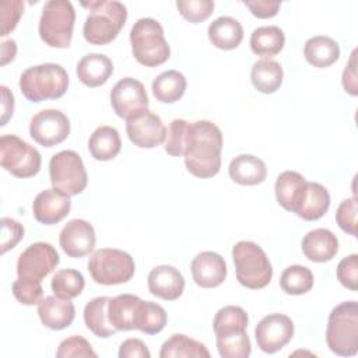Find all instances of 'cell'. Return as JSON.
<instances>
[{
  "instance_id": "1",
  "label": "cell",
  "mask_w": 358,
  "mask_h": 358,
  "mask_svg": "<svg viewBox=\"0 0 358 358\" xmlns=\"http://www.w3.org/2000/svg\"><path fill=\"white\" fill-rule=\"evenodd\" d=\"M222 133L210 120L189 123L185 143V165L196 178H213L221 168Z\"/></svg>"
},
{
  "instance_id": "2",
  "label": "cell",
  "mask_w": 358,
  "mask_h": 358,
  "mask_svg": "<svg viewBox=\"0 0 358 358\" xmlns=\"http://www.w3.org/2000/svg\"><path fill=\"white\" fill-rule=\"evenodd\" d=\"M81 6L90 10L83 35L91 45L103 46L110 43L127 20L126 6L116 0H91L83 1Z\"/></svg>"
},
{
  "instance_id": "3",
  "label": "cell",
  "mask_w": 358,
  "mask_h": 358,
  "mask_svg": "<svg viewBox=\"0 0 358 358\" xmlns=\"http://www.w3.org/2000/svg\"><path fill=\"white\" fill-rule=\"evenodd\" d=\"M18 84L22 95L31 102L57 99L69 88V74L60 64L43 63L22 71Z\"/></svg>"
},
{
  "instance_id": "4",
  "label": "cell",
  "mask_w": 358,
  "mask_h": 358,
  "mask_svg": "<svg viewBox=\"0 0 358 358\" xmlns=\"http://www.w3.org/2000/svg\"><path fill=\"white\" fill-rule=\"evenodd\" d=\"M131 53L145 67L164 64L171 56V48L164 36L162 25L154 18H140L130 29Z\"/></svg>"
},
{
  "instance_id": "5",
  "label": "cell",
  "mask_w": 358,
  "mask_h": 358,
  "mask_svg": "<svg viewBox=\"0 0 358 358\" xmlns=\"http://www.w3.org/2000/svg\"><path fill=\"white\" fill-rule=\"evenodd\" d=\"M326 341L331 352L352 357L358 352V303L345 301L331 309L326 326Z\"/></svg>"
},
{
  "instance_id": "6",
  "label": "cell",
  "mask_w": 358,
  "mask_h": 358,
  "mask_svg": "<svg viewBox=\"0 0 358 358\" xmlns=\"http://www.w3.org/2000/svg\"><path fill=\"white\" fill-rule=\"evenodd\" d=\"M236 280L249 289H262L271 281L273 267L266 252L252 241H239L232 248Z\"/></svg>"
},
{
  "instance_id": "7",
  "label": "cell",
  "mask_w": 358,
  "mask_h": 358,
  "mask_svg": "<svg viewBox=\"0 0 358 358\" xmlns=\"http://www.w3.org/2000/svg\"><path fill=\"white\" fill-rule=\"evenodd\" d=\"M76 11L69 0H49L42 8L38 32L50 48L66 49L73 39Z\"/></svg>"
},
{
  "instance_id": "8",
  "label": "cell",
  "mask_w": 358,
  "mask_h": 358,
  "mask_svg": "<svg viewBox=\"0 0 358 358\" xmlns=\"http://www.w3.org/2000/svg\"><path fill=\"white\" fill-rule=\"evenodd\" d=\"M92 280L101 285H117L131 280L136 271L133 257L120 249L103 248L95 250L88 260Z\"/></svg>"
},
{
  "instance_id": "9",
  "label": "cell",
  "mask_w": 358,
  "mask_h": 358,
  "mask_svg": "<svg viewBox=\"0 0 358 358\" xmlns=\"http://www.w3.org/2000/svg\"><path fill=\"white\" fill-rule=\"evenodd\" d=\"M52 187L66 196L80 194L88 183V175L81 157L73 150H63L49 161Z\"/></svg>"
},
{
  "instance_id": "10",
  "label": "cell",
  "mask_w": 358,
  "mask_h": 358,
  "mask_svg": "<svg viewBox=\"0 0 358 358\" xmlns=\"http://www.w3.org/2000/svg\"><path fill=\"white\" fill-rule=\"evenodd\" d=\"M0 164L17 178L35 176L42 164L39 151L14 134L0 137Z\"/></svg>"
},
{
  "instance_id": "11",
  "label": "cell",
  "mask_w": 358,
  "mask_h": 358,
  "mask_svg": "<svg viewBox=\"0 0 358 358\" xmlns=\"http://www.w3.org/2000/svg\"><path fill=\"white\" fill-rule=\"evenodd\" d=\"M59 262V253L50 243L35 242L18 256L17 275L42 281L56 268Z\"/></svg>"
},
{
  "instance_id": "12",
  "label": "cell",
  "mask_w": 358,
  "mask_h": 358,
  "mask_svg": "<svg viewBox=\"0 0 358 358\" xmlns=\"http://www.w3.org/2000/svg\"><path fill=\"white\" fill-rule=\"evenodd\" d=\"M29 134L42 147H53L70 134V120L59 109H42L29 122Z\"/></svg>"
},
{
  "instance_id": "13",
  "label": "cell",
  "mask_w": 358,
  "mask_h": 358,
  "mask_svg": "<svg viewBox=\"0 0 358 358\" xmlns=\"http://www.w3.org/2000/svg\"><path fill=\"white\" fill-rule=\"evenodd\" d=\"M110 105L119 117L127 120L147 110L150 101L141 81L133 77H124L113 85L110 91Z\"/></svg>"
},
{
  "instance_id": "14",
  "label": "cell",
  "mask_w": 358,
  "mask_h": 358,
  "mask_svg": "<svg viewBox=\"0 0 358 358\" xmlns=\"http://www.w3.org/2000/svg\"><path fill=\"white\" fill-rule=\"evenodd\" d=\"M294 336V323L284 313L264 316L255 329L257 347L266 354H274L284 348Z\"/></svg>"
},
{
  "instance_id": "15",
  "label": "cell",
  "mask_w": 358,
  "mask_h": 358,
  "mask_svg": "<svg viewBox=\"0 0 358 358\" xmlns=\"http://www.w3.org/2000/svg\"><path fill=\"white\" fill-rule=\"evenodd\" d=\"M129 140L140 148H154L165 143L166 127L161 117L151 110H143L126 120Z\"/></svg>"
},
{
  "instance_id": "16",
  "label": "cell",
  "mask_w": 358,
  "mask_h": 358,
  "mask_svg": "<svg viewBox=\"0 0 358 358\" xmlns=\"http://www.w3.org/2000/svg\"><path fill=\"white\" fill-rule=\"evenodd\" d=\"M96 236L94 227L85 220L69 221L59 235V243L69 257H84L95 248Z\"/></svg>"
},
{
  "instance_id": "17",
  "label": "cell",
  "mask_w": 358,
  "mask_h": 358,
  "mask_svg": "<svg viewBox=\"0 0 358 358\" xmlns=\"http://www.w3.org/2000/svg\"><path fill=\"white\" fill-rule=\"evenodd\" d=\"M194 282L201 288H215L227 278V263L215 252L204 250L197 253L190 264Z\"/></svg>"
},
{
  "instance_id": "18",
  "label": "cell",
  "mask_w": 358,
  "mask_h": 358,
  "mask_svg": "<svg viewBox=\"0 0 358 358\" xmlns=\"http://www.w3.org/2000/svg\"><path fill=\"white\" fill-rule=\"evenodd\" d=\"M71 208L70 196H66L56 189L42 190L32 203V214L35 220L45 225L60 222Z\"/></svg>"
},
{
  "instance_id": "19",
  "label": "cell",
  "mask_w": 358,
  "mask_h": 358,
  "mask_svg": "<svg viewBox=\"0 0 358 358\" xmlns=\"http://www.w3.org/2000/svg\"><path fill=\"white\" fill-rule=\"evenodd\" d=\"M148 291L165 301H176L185 289V278L182 273L168 264L154 267L147 277Z\"/></svg>"
},
{
  "instance_id": "20",
  "label": "cell",
  "mask_w": 358,
  "mask_h": 358,
  "mask_svg": "<svg viewBox=\"0 0 358 358\" xmlns=\"http://www.w3.org/2000/svg\"><path fill=\"white\" fill-rule=\"evenodd\" d=\"M330 207V194L327 189L317 182H308L292 210L305 221H316L322 218Z\"/></svg>"
},
{
  "instance_id": "21",
  "label": "cell",
  "mask_w": 358,
  "mask_h": 358,
  "mask_svg": "<svg viewBox=\"0 0 358 358\" xmlns=\"http://www.w3.org/2000/svg\"><path fill=\"white\" fill-rule=\"evenodd\" d=\"M38 315L45 327L50 330H63L73 323L76 308L70 299L49 295L42 298L38 303Z\"/></svg>"
},
{
  "instance_id": "22",
  "label": "cell",
  "mask_w": 358,
  "mask_h": 358,
  "mask_svg": "<svg viewBox=\"0 0 358 358\" xmlns=\"http://www.w3.org/2000/svg\"><path fill=\"white\" fill-rule=\"evenodd\" d=\"M302 252L310 262H330L338 252V239L330 229H312L302 239Z\"/></svg>"
},
{
  "instance_id": "23",
  "label": "cell",
  "mask_w": 358,
  "mask_h": 358,
  "mask_svg": "<svg viewBox=\"0 0 358 358\" xmlns=\"http://www.w3.org/2000/svg\"><path fill=\"white\" fill-rule=\"evenodd\" d=\"M76 73L84 85L95 88L103 85L109 80L113 73V64L106 55L88 53L77 63Z\"/></svg>"
},
{
  "instance_id": "24",
  "label": "cell",
  "mask_w": 358,
  "mask_h": 358,
  "mask_svg": "<svg viewBox=\"0 0 358 358\" xmlns=\"http://www.w3.org/2000/svg\"><path fill=\"white\" fill-rule=\"evenodd\" d=\"M229 178L242 186L260 185L267 178V166L263 159L252 154H241L235 157L228 166Z\"/></svg>"
},
{
  "instance_id": "25",
  "label": "cell",
  "mask_w": 358,
  "mask_h": 358,
  "mask_svg": "<svg viewBox=\"0 0 358 358\" xmlns=\"http://www.w3.org/2000/svg\"><path fill=\"white\" fill-rule=\"evenodd\" d=\"M141 298L133 294H120L109 299L108 316L117 331L136 330V316Z\"/></svg>"
},
{
  "instance_id": "26",
  "label": "cell",
  "mask_w": 358,
  "mask_h": 358,
  "mask_svg": "<svg viewBox=\"0 0 358 358\" xmlns=\"http://www.w3.org/2000/svg\"><path fill=\"white\" fill-rule=\"evenodd\" d=\"M207 34L210 42L222 50H232L238 48L243 39V28L241 22L228 15L215 18L208 25Z\"/></svg>"
},
{
  "instance_id": "27",
  "label": "cell",
  "mask_w": 358,
  "mask_h": 358,
  "mask_svg": "<svg viewBox=\"0 0 358 358\" xmlns=\"http://www.w3.org/2000/svg\"><path fill=\"white\" fill-rule=\"evenodd\" d=\"M303 56L313 67H330L340 57V46L330 36L316 35L305 42Z\"/></svg>"
},
{
  "instance_id": "28",
  "label": "cell",
  "mask_w": 358,
  "mask_h": 358,
  "mask_svg": "<svg viewBox=\"0 0 358 358\" xmlns=\"http://www.w3.org/2000/svg\"><path fill=\"white\" fill-rule=\"evenodd\" d=\"M88 150L96 161H110L122 150V140L119 131L112 126L96 127L88 140Z\"/></svg>"
},
{
  "instance_id": "29",
  "label": "cell",
  "mask_w": 358,
  "mask_h": 358,
  "mask_svg": "<svg viewBox=\"0 0 358 358\" xmlns=\"http://www.w3.org/2000/svg\"><path fill=\"white\" fill-rule=\"evenodd\" d=\"M109 296H96L92 298L84 306V323L87 329L96 337L108 338L113 336L117 330L110 324L108 316V303Z\"/></svg>"
},
{
  "instance_id": "30",
  "label": "cell",
  "mask_w": 358,
  "mask_h": 358,
  "mask_svg": "<svg viewBox=\"0 0 358 358\" xmlns=\"http://www.w3.org/2000/svg\"><path fill=\"white\" fill-rule=\"evenodd\" d=\"M282 78V67L275 60L260 59L252 66L250 81L262 94H274L281 87Z\"/></svg>"
},
{
  "instance_id": "31",
  "label": "cell",
  "mask_w": 358,
  "mask_h": 358,
  "mask_svg": "<svg viewBox=\"0 0 358 358\" xmlns=\"http://www.w3.org/2000/svg\"><path fill=\"white\" fill-rule=\"evenodd\" d=\"M250 49L255 55L263 59H270L278 55L285 45V35L277 25L259 27L250 34Z\"/></svg>"
},
{
  "instance_id": "32",
  "label": "cell",
  "mask_w": 358,
  "mask_h": 358,
  "mask_svg": "<svg viewBox=\"0 0 358 358\" xmlns=\"http://www.w3.org/2000/svg\"><path fill=\"white\" fill-rule=\"evenodd\" d=\"M186 85V77L180 71L166 70L154 78L151 90L157 101L162 103H173L183 96Z\"/></svg>"
},
{
  "instance_id": "33",
  "label": "cell",
  "mask_w": 358,
  "mask_h": 358,
  "mask_svg": "<svg viewBox=\"0 0 358 358\" xmlns=\"http://www.w3.org/2000/svg\"><path fill=\"white\" fill-rule=\"evenodd\" d=\"M305 185L306 179L295 171H284L282 173H280L274 185L275 199L278 204L287 211L292 213Z\"/></svg>"
},
{
  "instance_id": "34",
  "label": "cell",
  "mask_w": 358,
  "mask_h": 358,
  "mask_svg": "<svg viewBox=\"0 0 358 358\" xmlns=\"http://www.w3.org/2000/svg\"><path fill=\"white\" fill-rule=\"evenodd\" d=\"M161 358H180V357H193V358H208L210 351L200 341L190 338L185 334H172L161 347Z\"/></svg>"
},
{
  "instance_id": "35",
  "label": "cell",
  "mask_w": 358,
  "mask_h": 358,
  "mask_svg": "<svg viewBox=\"0 0 358 358\" xmlns=\"http://www.w3.org/2000/svg\"><path fill=\"white\" fill-rule=\"evenodd\" d=\"M168 322L166 310L151 301H140L137 316H136V330H140L145 334L159 333Z\"/></svg>"
},
{
  "instance_id": "36",
  "label": "cell",
  "mask_w": 358,
  "mask_h": 358,
  "mask_svg": "<svg viewBox=\"0 0 358 358\" xmlns=\"http://www.w3.org/2000/svg\"><path fill=\"white\" fill-rule=\"evenodd\" d=\"M313 280V274L308 267L292 264L282 271L280 277V287L285 294L302 295L312 289Z\"/></svg>"
},
{
  "instance_id": "37",
  "label": "cell",
  "mask_w": 358,
  "mask_h": 358,
  "mask_svg": "<svg viewBox=\"0 0 358 358\" xmlns=\"http://www.w3.org/2000/svg\"><path fill=\"white\" fill-rule=\"evenodd\" d=\"M50 287L56 296L73 299L83 292L85 287V280L78 270L63 268L53 275Z\"/></svg>"
},
{
  "instance_id": "38",
  "label": "cell",
  "mask_w": 358,
  "mask_h": 358,
  "mask_svg": "<svg viewBox=\"0 0 358 358\" xmlns=\"http://www.w3.org/2000/svg\"><path fill=\"white\" fill-rule=\"evenodd\" d=\"M248 322L249 317L245 309L235 305H227L215 313L213 320V330L215 336L238 330H246Z\"/></svg>"
},
{
  "instance_id": "39",
  "label": "cell",
  "mask_w": 358,
  "mask_h": 358,
  "mask_svg": "<svg viewBox=\"0 0 358 358\" xmlns=\"http://www.w3.org/2000/svg\"><path fill=\"white\" fill-rule=\"evenodd\" d=\"M217 350L222 358H248L252 345L246 330L215 336Z\"/></svg>"
},
{
  "instance_id": "40",
  "label": "cell",
  "mask_w": 358,
  "mask_h": 358,
  "mask_svg": "<svg viewBox=\"0 0 358 358\" xmlns=\"http://www.w3.org/2000/svg\"><path fill=\"white\" fill-rule=\"evenodd\" d=\"M187 127H189V122L185 120V119H173L169 123V127L166 130V138H165L164 148L171 157L183 155Z\"/></svg>"
},
{
  "instance_id": "41",
  "label": "cell",
  "mask_w": 358,
  "mask_h": 358,
  "mask_svg": "<svg viewBox=\"0 0 358 358\" xmlns=\"http://www.w3.org/2000/svg\"><path fill=\"white\" fill-rule=\"evenodd\" d=\"M176 7L180 15L193 24L207 20L214 10V1L211 0H178Z\"/></svg>"
},
{
  "instance_id": "42",
  "label": "cell",
  "mask_w": 358,
  "mask_h": 358,
  "mask_svg": "<svg viewBox=\"0 0 358 358\" xmlns=\"http://www.w3.org/2000/svg\"><path fill=\"white\" fill-rule=\"evenodd\" d=\"M57 358H96L98 354L92 350L88 340L81 336H71L64 338L56 351Z\"/></svg>"
},
{
  "instance_id": "43",
  "label": "cell",
  "mask_w": 358,
  "mask_h": 358,
  "mask_svg": "<svg viewBox=\"0 0 358 358\" xmlns=\"http://www.w3.org/2000/svg\"><path fill=\"white\" fill-rule=\"evenodd\" d=\"M13 294L20 303L29 306L41 302L43 295V288L41 281L18 277L13 282Z\"/></svg>"
},
{
  "instance_id": "44",
  "label": "cell",
  "mask_w": 358,
  "mask_h": 358,
  "mask_svg": "<svg viewBox=\"0 0 358 358\" xmlns=\"http://www.w3.org/2000/svg\"><path fill=\"white\" fill-rule=\"evenodd\" d=\"M357 211L358 207L355 196L343 200L336 211V222L351 236H357Z\"/></svg>"
},
{
  "instance_id": "45",
  "label": "cell",
  "mask_w": 358,
  "mask_h": 358,
  "mask_svg": "<svg viewBox=\"0 0 358 358\" xmlns=\"http://www.w3.org/2000/svg\"><path fill=\"white\" fill-rule=\"evenodd\" d=\"M24 11V3L21 0H3L0 1V18L1 31L0 35H8L18 24Z\"/></svg>"
},
{
  "instance_id": "46",
  "label": "cell",
  "mask_w": 358,
  "mask_h": 358,
  "mask_svg": "<svg viewBox=\"0 0 358 358\" xmlns=\"http://www.w3.org/2000/svg\"><path fill=\"white\" fill-rule=\"evenodd\" d=\"M337 280L350 291L358 289V255L352 253L337 264Z\"/></svg>"
},
{
  "instance_id": "47",
  "label": "cell",
  "mask_w": 358,
  "mask_h": 358,
  "mask_svg": "<svg viewBox=\"0 0 358 358\" xmlns=\"http://www.w3.org/2000/svg\"><path fill=\"white\" fill-rule=\"evenodd\" d=\"M22 236L24 227L18 221L8 217L1 218V255L15 248V245L22 239Z\"/></svg>"
},
{
  "instance_id": "48",
  "label": "cell",
  "mask_w": 358,
  "mask_h": 358,
  "mask_svg": "<svg viewBox=\"0 0 358 358\" xmlns=\"http://www.w3.org/2000/svg\"><path fill=\"white\" fill-rule=\"evenodd\" d=\"M242 3L257 18H271L277 15L281 7V3L277 0H243Z\"/></svg>"
},
{
  "instance_id": "49",
  "label": "cell",
  "mask_w": 358,
  "mask_h": 358,
  "mask_svg": "<svg viewBox=\"0 0 358 358\" xmlns=\"http://www.w3.org/2000/svg\"><path fill=\"white\" fill-rule=\"evenodd\" d=\"M341 83L343 87L345 90V92H348L350 95L355 96L358 94V84H357V50H352L344 71H343V77H341Z\"/></svg>"
},
{
  "instance_id": "50",
  "label": "cell",
  "mask_w": 358,
  "mask_h": 358,
  "mask_svg": "<svg viewBox=\"0 0 358 358\" xmlns=\"http://www.w3.org/2000/svg\"><path fill=\"white\" fill-rule=\"evenodd\" d=\"M147 345L140 338H127L120 344L119 358H150Z\"/></svg>"
},
{
  "instance_id": "51",
  "label": "cell",
  "mask_w": 358,
  "mask_h": 358,
  "mask_svg": "<svg viewBox=\"0 0 358 358\" xmlns=\"http://www.w3.org/2000/svg\"><path fill=\"white\" fill-rule=\"evenodd\" d=\"M0 91H1V126H6L14 112V95L6 85H1Z\"/></svg>"
},
{
  "instance_id": "52",
  "label": "cell",
  "mask_w": 358,
  "mask_h": 358,
  "mask_svg": "<svg viewBox=\"0 0 358 358\" xmlns=\"http://www.w3.org/2000/svg\"><path fill=\"white\" fill-rule=\"evenodd\" d=\"M0 64L6 66L10 63L15 55H17V43L14 39H6L1 42V49H0Z\"/></svg>"
}]
</instances>
